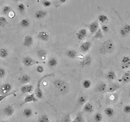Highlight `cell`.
Instances as JSON below:
<instances>
[{
	"instance_id": "6da1fadb",
	"label": "cell",
	"mask_w": 130,
	"mask_h": 122,
	"mask_svg": "<svg viewBox=\"0 0 130 122\" xmlns=\"http://www.w3.org/2000/svg\"><path fill=\"white\" fill-rule=\"evenodd\" d=\"M55 87L58 89V91L61 94V95H66L69 91V85L65 81L62 79H56L54 81Z\"/></svg>"
},
{
	"instance_id": "7a4b0ae2",
	"label": "cell",
	"mask_w": 130,
	"mask_h": 122,
	"mask_svg": "<svg viewBox=\"0 0 130 122\" xmlns=\"http://www.w3.org/2000/svg\"><path fill=\"white\" fill-rule=\"evenodd\" d=\"M55 76V73H50V74H46L43 76L42 77H41L39 79V81H38V83H37V86H36V89H35V92H34V95L36 96V98L38 99H42L44 95H43V92L42 90L41 89V85H42V81L46 78L47 77H53Z\"/></svg>"
},
{
	"instance_id": "3957f363",
	"label": "cell",
	"mask_w": 130,
	"mask_h": 122,
	"mask_svg": "<svg viewBox=\"0 0 130 122\" xmlns=\"http://www.w3.org/2000/svg\"><path fill=\"white\" fill-rule=\"evenodd\" d=\"M114 50V44L111 41H107L105 42L103 46L100 47V52L103 54H107V53H111Z\"/></svg>"
},
{
	"instance_id": "277c9868",
	"label": "cell",
	"mask_w": 130,
	"mask_h": 122,
	"mask_svg": "<svg viewBox=\"0 0 130 122\" xmlns=\"http://www.w3.org/2000/svg\"><path fill=\"white\" fill-rule=\"evenodd\" d=\"M22 64L25 67H31V66H34L35 64H38L39 62L38 60H35L34 59H32V57L27 55V56H24L23 58Z\"/></svg>"
},
{
	"instance_id": "5b68a950",
	"label": "cell",
	"mask_w": 130,
	"mask_h": 122,
	"mask_svg": "<svg viewBox=\"0 0 130 122\" xmlns=\"http://www.w3.org/2000/svg\"><path fill=\"white\" fill-rule=\"evenodd\" d=\"M88 28H89V33H90L91 34H94L95 33L97 32V30L99 28V23L98 20H93V22H91L90 24L88 25Z\"/></svg>"
},
{
	"instance_id": "8992f818",
	"label": "cell",
	"mask_w": 130,
	"mask_h": 122,
	"mask_svg": "<svg viewBox=\"0 0 130 122\" xmlns=\"http://www.w3.org/2000/svg\"><path fill=\"white\" fill-rule=\"evenodd\" d=\"M38 101V99L36 98L34 93H31L28 95L25 96V98L24 99V100L22 101L21 106H23L24 104L28 103H35V102Z\"/></svg>"
},
{
	"instance_id": "52a82bcc",
	"label": "cell",
	"mask_w": 130,
	"mask_h": 122,
	"mask_svg": "<svg viewBox=\"0 0 130 122\" xmlns=\"http://www.w3.org/2000/svg\"><path fill=\"white\" fill-rule=\"evenodd\" d=\"M92 47V42L90 41H86L80 44V51L83 53H86L89 51V49Z\"/></svg>"
},
{
	"instance_id": "ba28073f",
	"label": "cell",
	"mask_w": 130,
	"mask_h": 122,
	"mask_svg": "<svg viewBox=\"0 0 130 122\" xmlns=\"http://www.w3.org/2000/svg\"><path fill=\"white\" fill-rule=\"evenodd\" d=\"M92 63V58L90 55H86L85 56L84 58L81 59V61L80 62V66L81 68H85V67H88L89 65L91 64Z\"/></svg>"
},
{
	"instance_id": "9c48e42d",
	"label": "cell",
	"mask_w": 130,
	"mask_h": 122,
	"mask_svg": "<svg viewBox=\"0 0 130 122\" xmlns=\"http://www.w3.org/2000/svg\"><path fill=\"white\" fill-rule=\"evenodd\" d=\"M34 44V38L31 35H25L24 38V41H23V45L24 47H30L32 46Z\"/></svg>"
},
{
	"instance_id": "30bf717a",
	"label": "cell",
	"mask_w": 130,
	"mask_h": 122,
	"mask_svg": "<svg viewBox=\"0 0 130 122\" xmlns=\"http://www.w3.org/2000/svg\"><path fill=\"white\" fill-rule=\"evenodd\" d=\"M3 113L5 114L7 116H9V117L12 116H13V114L15 113L14 107L12 105H10V104L6 105L5 108H4V109H3Z\"/></svg>"
},
{
	"instance_id": "8fae6325",
	"label": "cell",
	"mask_w": 130,
	"mask_h": 122,
	"mask_svg": "<svg viewBox=\"0 0 130 122\" xmlns=\"http://www.w3.org/2000/svg\"><path fill=\"white\" fill-rule=\"evenodd\" d=\"M11 90H12V85L8 82L4 83L1 86V88H0V92L3 95H6V94L10 93L11 92Z\"/></svg>"
},
{
	"instance_id": "7c38bea8",
	"label": "cell",
	"mask_w": 130,
	"mask_h": 122,
	"mask_svg": "<svg viewBox=\"0 0 130 122\" xmlns=\"http://www.w3.org/2000/svg\"><path fill=\"white\" fill-rule=\"evenodd\" d=\"M20 91L22 94H30L34 91V85L30 84L22 85V86L20 87Z\"/></svg>"
},
{
	"instance_id": "4fadbf2b",
	"label": "cell",
	"mask_w": 130,
	"mask_h": 122,
	"mask_svg": "<svg viewBox=\"0 0 130 122\" xmlns=\"http://www.w3.org/2000/svg\"><path fill=\"white\" fill-rule=\"evenodd\" d=\"M38 38L41 41H43V42H47L50 40V34H48V32L45 30L40 31L38 34Z\"/></svg>"
},
{
	"instance_id": "5bb4252c",
	"label": "cell",
	"mask_w": 130,
	"mask_h": 122,
	"mask_svg": "<svg viewBox=\"0 0 130 122\" xmlns=\"http://www.w3.org/2000/svg\"><path fill=\"white\" fill-rule=\"evenodd\" d=\"M76 37L79 41H83L87 37V29L85 28H80L78 32L76 33Z\"/></svg>"
},
{
	"instance_id": "9a60e30c",
	"label": "cell",
	"mask_w": 130,
	"mask_h": 122,
	"mask_svg": "<svg viewBox=\"0 0 130 122\" xmlns=\"http://www.w3.org/2000/svg\"><path fill=\"white\" fill-rule=\"evenodd\" d=\"M83 112L86 113H92L93 112V105L90 102H86L83 105Z\"/></svg>"
},
{
	"instance_id": "2e32d148",
	"label": "cell",
	"mask_w": 130,
	"mask_h": 122,
	"mask_svg": "<svg viewBox=\"0 0 130 122\" xmlns=\"http://www.w3.org/2000/svg\"><path fill=\"white\" fill-rule=\"evenodd\" d=\"M19 81L21 83L22 85H26V84H28L31 81V77L29 75L26 74V73H24L23 74L21 77L19 78Z\"/></svg>"
},
{
	"instance_id": "e0dca14e",
	"label": "cell",
	"mask_w": 130,
	"mask_h": 122,
	"mask_svg": "<svg viewBox=\"0 0 130 122\" xmlns=\"http://www.w3.org/2000/svg\"><path fill=\"white\" fill-rule=\"evenodd\" d=\"M120 82H123V83H128L130 82V71L125 72L123 75H122L121 78L119 79Z\"/></svg>"
},
{
	"instance_id": "ac0fdd59",
	"label": "cell",
	"mask_w": 130,
	"mask_h": 122,
	"mask_svg": "<svg viewBox=\"0 0 130 122\" xmlns=\"http://www.w3.org/2000/svg\"><path fill=\"white\" fill-rule=\"evenodd\" d=\"M65 54H66V56L68 57V59H71L76 58L77 55H78L76 51H75L74 49H68Z\"/></svg>"
},
{
	"instance_id": "d6986e66",
	"label": "cell",
	"mask_w": 130,
	"mask_h": 122,
	"mask_svg": "<svg viewBox=\"0 0 130 122\" xmlns=\"http://www.w3.org/2000/svg\"><path fill=\"white\" fill-rule=\"evenodd\" d=\"M48 15V12L46 11H45V10H38V11H37L35 12V18L36 19H43L45 18L46 16Z\"/></svg>"
},
{
	"instance_id": "ffe728a7",
	"label": "cell",
	"mask_w": 130,
	"mask_h": 122,
	"mask_svg": "<svg viewBox=\"0 0 130 122\" xmlns=\"http://www.w3.org/2000/svg\"><path fill=\"white\" fill-rule=\"evenodd\" d=\"M37 55H38V57L40 59H42V61H44L45 59H46L47 51L45 50V49H40V50H38V52H37Z\"/></svg>"
},
{
	"instance_id": "44dd1931",
	"label": "cell",
	"mask_w": 130,
	"mask_h": 122,
	"mask_svg": "<svg viewBox=\"0 0 130 122\" xmlns=\"http://www.w3.org/2000/svg\"><path fill=\"white\" fill-rule=\"evenodd\" d=\"M107 85L104 83V82H100L99 85L96 86V91L98 92H101V93H103V92H107Z\"/></svg>"
},
{
	"instance_id": "7402d4cb",
	"label": "cell",
	"mask_w": 130,
	"mask_h": 122,
	"mask_svg": "<svg viewBox=\"0 0 130 122\" xmlns=\"http://www.w3.org/2000/svg\"><path fill=\"white\" fill-rule=\"evenodd\" d=\"M47 65L51 68L56 67L57 65H58V59H57L55 57H51V58L49 59L47 62Z\"/></svg>"
},
{
	"instance_id": "603a6c76",
	"label": "cell",
	"mask_w": 130,
	"mask_h": 122,
	"mask_svg": "<svg viewBox=\"0 0 130 122\" xmlns=\"http://www.w3.org/2000/svg\"><path fill=\"white\" fill-rule=\"evenodd\" d=\"M119 88H120V86H119V85H118V84L111 83V85H109V86H107V93H114V92H116Z\"/></svg>"
},
{
	"instance_id": "cb8c5ba5",
	"label": "cell",
	"mask_w": 130,
	"mask_h": 122,
	"mask_svg": "<svg viewBox=\"0 0 130 122\" xmlns=\"http://www.w3.org/2000/svg\"><path fill=\"white\" fill-rule=\"evenodd\" d=\"M32 114H34V112H32V110L31 108H24V110H23V115L24 117H26V118H30L32 116Z\"/></svg>"
},
{
	"instance_id": "d4e9b609",
	"label": "cell",
	"mask_w": 130,
	"mask_h": 122,
	"mask_svg": "<svg viewBox=\"0 0 130 122\" xmlns=\"http://www.w3.org/2000/svg\"><path fill=\"white\" fill-rule=\"evenodd\" d=\"M98 21H99V23H101L102 24H106L108 22L107 16H106L104 14L99 15V16H98Z\"/></svg>"
},
{
	"instance_id": "484cf974",
	"label": "cell",
	"mask_w": 130,
	"mask_h": 122,
	"mask_svg": "<svg viewBox=\"0 0 130 122\" xmlns=\"http://www.w3.org/2000/svg\"><path fill=\"white\" fill-rule=\"evenodd\" d=\"M106 77H107V79L109 81H114L116 79V74L114 71L110 70L107 72V75H106Z\"/></svg>"
},
{
	"instance_id": "4316f807",
	"label": "cell",
	"mask_w": 130,
	"mask_h": 122,
	"mask_svg": "<svg viewBox=\"0 0 130 122\" xmlns=\"http://www.w3.org/2000/svg\"><path fill=\"white\" fill-rule=\"evenodd\" d=\"M30 20L27 19V18H24V19H22L20 21V25L21 26L22 28H28L30 26Z\"/></svg>"
},
{
	"instance_id": "83f0119b",
	"label": "cell",
	"mask_w": 130,
	"mask_h": 122,
	"mask_svg": "<svg viewBox=\"0 0 130 122\" xmlns=\"http://www.w3.org/2000/svg\"><path fill=\"white\" fill-rule=\"evenodd\" d=\"M104 113L107 116L112 117L114 116V114H115V110H114L112 108H107L104 110Z\"/></svg>"
},
{
	"instance_id": "f1b7e54d",
	"label": "cell",
	"mask_w": 130,
	"mask_h": 122,
	"mask_svg": "<svg viewBox=\"0 0 130 122\" xmlns=\"http://www.w3.org/2000/svg\"><path fill=\"white\" fill-rule=\"evenodd\" d=\"M8 55H9V53H8V51L7 48H4V47L0 48V58L6 59L8 56Z\"/></svg>"
},
{
	"instance_id": "f546056e",
	"label": "cell",
	"mask_w": 130,
	"mask_h": 122,
	"mask_svg": "<svg viewBox=\"0 0 130 122\" xmlns=\"http://www.w3.org/2000/svg\"><path fill=\"white\" fill-rule=\"evenodd\" d=\"M92 85V81L89 79H85L82 81V87L85 89H88L91 87Z\"/></svg>"
},
{
	"instance_id": "4dcf8cb0",
	"label": "cell",
	"mask_w": 130,
	"mask_h": 122,
	"mask_svg": "<svg viewBox=\"0 0 130 122\" xmlns=\"http://www.w3.org/2000/svg\"><path fill=\"white\" fill-rule=\"evenodd\" d=\"M87 102V97L82 95H80L79 98H78V99H77V103H78V104L80 106H83L85 103Z\"/></svg>"
},
{
	"instance_id": "1f68e13d",
	"label": "cell",
	"mask_w": 130,
	"mask_h": 122,
	"mask_svg": "<svg viewBox=\"0 0 130 122\" xmlns=\"http://www.w3.org/2000/svg\"><path fill=\"white\" fill-rule=\"evenodd\" d=\"M11 11H12L11 7L9 6V5H6V6L3 7L1 12H2L3 15H8V14H9V12Z\"/></svg>"
},
{
	"instance_id": "d6a6232c",
	"label": "cell",
	"mask_w": 130,
	"mask_h": 122,
	"mask_svg": "<svg viewBox=\"0 0 130 122\" xmlns=\"http://www.w3.org/2000/svg\"><path fill=\"white\" fill-rule=\"evenodd\" d=\"M74 120L76 122H85V119H84V116H83V114L82 112H77L76 113V117H75V119Z\"/></svg>"
},
{
	"instance_id": "836d02e7",
	"label": "cell",
	"mask_w": 130,
	"mask_h": 122,
	"mask_svg": "<svg viewBox=\"0 0 130 122\" xmlns=\"http://www.w3.org/2000/svg\"><path fill=\"white\" fill-rule=\"evenodd\" d=\"M93 38L96 39H103V33L101 30V28H99L95 34H93Z\"/></svg>"
},
{
	"instance_id": "e575fe53",
	"label": "cell",
	"mask_w": 130,
	"mask_h": 122,
	"mask_svg": "<svg viewBox=\"0 0 130 122\" xmlns=\"http://www.w3.org/2000/svg\"><path fill=\"white\" fill-rule=\"evenodd\" d=\"M38 122H50V119L46 114H42L39 116Z\"/></svg>"
},
{
	"instance_id": "d590c367",
	"label": "cell",
	"mask_w": 130,
	"mask_h": 122,
	"mask_svg": "<svg viewBox=\"0 0 130 122\" xmlns=\"http://www.w3.org/2000/svg\"><path fill=\"white\" fill-rule=\"evenodd\" d=\"M17 10L20 14H24V12H25V5L23 3H20L17 6Z\"/></svg>"
},
{
	"instance_id": "8d00e7d4",
	"label": "cell",
	"mask_w": 130,
	"mask_h": 122,
	"mask_svg": "<svg viewBox=\"0 0 130 122\" xmlns=\"http://www.w3.org/2000/svg\"><path fill=\"white\" fill-rule=\"evenodd\" d=\"M7 24H8V21L5 16H0V27H2V28L5 27Z\"/></svg>"
},
{
	"instance_id": "74e56055",
	"label": "cell",
	"mask_w": 130,
	"mask_h": 122,
	"mask_svg": "<svg viewBox=\"0 0 130 122\" xmlns=\"http://www.w3.org/2000/svg\"><path fill=\"white\" fill-rule=\"evenodd\" d=\"M93 119H94L95 122H101L103 120V115L99 112L95 113V115L93 116Z\"/></svg>"
},
{
	"instance_id": "f35d334b",
	"label": "cell",
	"mask_w": 130,
	"mask_h": 122,
	"mask_svg": "<svg viewBox=\"0 0 130 122\" xmlns=\"http://www.w3.org/2000/svg\"><path fill=\"white\" fill-rule=\"evenodd\" d=\"M15 91H11V92L8 93V94H6V95H0V103H1L2 101H3V100L5 99L6 98H7L8 96H10V95H15Z\"/></svg>"
},
{
	"instance_id": "ab89813d",
	"label": "cell",
	"mask_w": 130,
	"mask_h": 122,
	"mask_svg": "<svg viewBox=\"0 0 130 122\" xmlns=\"http://www.w3.org/2000/svg\"><path fill=\"white\" fill-rule=\"evenodd\" d=\"M61 122H72L70 114H66V115L64 116V117L63 118V120Z\"/></svg>"
},
{
	"instance_id": "60d3db41",
	"label": "cell",
	"mask_w": 130,
	"mask_h": 122,
	"mask_svg": "<svg viewBox=\"0 0 130 122\" xmlns=\"http://www.w3.org/2000/svg\"><path fill=\"white\" fill-rule=\"evenodd\" d=\"M42 5L45 7H50L52 5V3L50 0H43L42 1Z\"/></svg>"
},
{
	"instance_id": "b9f144b4",
	"label": "cell",
	"mask_w": 130,
	"mask_h": 122,
	"mask_svg": "<svg viewBox=\"0 0 130 122\" xmlns=\"http://www.w3.org/2000/svg\"><path fill=\"white\" fill-rule=\"evenodd\" d=\"M128 63H130V57L129 56H124L123 58H122L121 64H128Z\"/></svg>"
},
{
	"instance_id": "7bdbcfd3",
	"label": "cell",
	"mask_w": 130,
	"mask_h": 122,
	"mask_svg": "<svg viewBox=\"0 0 130 122\" xmlns=\"http://www.w3.org/2000/svg\"><path fill=\"white\" fill-rule=\"evenodd\" d=\"M101 30L103 31V33H108L110 28H109V26H107V24H102L101 26Z\"/></svg>"
},
{
	"instance_id": "ee69618b",
	"label": "cell",
	"mask_w": 130,
	"mask_h": 122,
	"mask_svg": "<svg viewBox=\"0 0 130 122\" xmlns=\"http://www.w3.org/2000/svg\"><path fill=\"white\" fill-rule=\"evenodd\" d=\"M6 76V69L4 68L0 67V78H3Z\"/></svg>"
},
{
	"instance_id": "f6af8a7d",
	"label": "cell",
	"mask_w": 130,
	"mask_h": 122,
	"mask_svg": "<svg viewBox=\"0 0 130 122\" xmlns=\"http://www.w3.org/2000/svg\"><path fill=\"white\" fill-rule=\"evenodd\" d=\"M122 28H123V29L125 31V33L128 35L130 34V25H129V24H125L124 27H122Z\"/></svg>"
},
{
	"instance_id": "bcb514c9",
	"label": "cell",
	"mask_w": 130,
	"mask_h": 122,
	"mask_svg": "<svg viewBox=\"0 0 130 122\" xmlns=\"http://www.w3.org/2000/svg\"><path fill=\"white\" fill-rule=\"evenodd\" d=\"M36 71L38 72V73H42L44 72V68H43V66L38 64V66H37V68H36Z\"/></svg>"
},
{
	"instance_id": "7dc6e473",
	"label": "cell",
	"mask_w": 130,
	"mask_h": 122,
	"mask_svg": "<svg viewBox=\"0 0 130 122\" xmlns=\"http://www.w3.org/2000/svg\"><path fill=\"white\" fill-rule=\"evenodd\" d=\"M124 112L126 113V114H130V105H125L124 108Z\"/></svg>"
},
{
	"instance_id": "c3c4849f",
	"label": "cell",
	"mask_w": 130,
	"mask_h": 122,
	"mask_svg": "<svg viewBox=\"0 0 130 122\" xmlns=\"http://www.w3.org/2000/svg\"><path fill=\"white\" fill-rule=\"evenodd\" d=\"M130 67V63H128V64H124L121 65V69H123V70H126V69H128Z\"/></svg>"
},
{
	"instance_id": "681fc988",
	"label": "cell",
	"mask_w": 130,
	"mask_h": 122,
	"mask_svg": "<svg viewBox=\"0 0 130 122\" xmlns=\"http://www.w3.org/2000/svg\"><path fill=\"white\" fill-rule=\"evenodd\" d=\"M120 35H121V37H123V38H124V37H126V36H128V34H126L125 33V31L123 29V28H120Z\"/></svg>"
},
{
	"instance_id": "f907efd6",
	"label": "cell",
	"mask_w": 130,
	"mask_h": 122,
	"mask_svg": "<svg viewBox=\"0 0 130 122\" xmlns=\"http://www.w3.org/2000/svg\"><path fill=\"white\" fill-rule=\"evenodd\" d=\"M8 16H9V18L12 19V18H14L15 16V12L14 11H11L9 12V14H8Z\"/></svg>"
},
{
	"instance_id": "816d5d0a",
	"label": "cell",
	"mask_w": 130,
	"mask_h": 122,
	"mask_svg": "<svg viewBox=\"0 0 130 122\" xmlns=\"http://www.w3.org/2000/svg\"><path fill=\"white\" fill-rule=\"evenodd\" d=\"M68 0H59V3H62V4H63V3H65L66 2H68Z\"/></svg>"
},
{
	"instance_id": "f5cc1de1",
	"label": "cell",
	"mask_w": 130,
	"mask_h": 122,
	"mask_svg": "<svg viewBox=\"0 0 130 122\" xmlns=\"http://www.w3.org/2000/svg\"><path fill=\"white\" fill-rule=\"evenodd\" d=\"M0 122H9L8 120H2V121H0Z\"/></svg>"
},
{
	"instance_id": "db71d44e",
	"label": "cell",
	"mask_w": 130,
	"mask_h": 122,
	"mask_svg": "<svg viewBox=\"0 0 130 122\" xmlns=\"http://www.w3.org/2000/svg\"><path fill=\"white\" fill-rule=\"evenodd\" d=\"M13 2H18V1H20V0H12Z\"/></svg>"
},
{
	"instance_id": "11a10c76",
	"label": "cell",
	"mask_w": 130,
	"mask_h": 122,
	"mask_svg": "<svg viewBox=\"0 0 130 122\" xmlns=\"http://www.w3.org/2000/svg\"><path fill=\"white\" fill-rule=\"evenodd\" d=\"M128 96L130 97V91H129V93H128Z\"/></svg>"
}]
</instances>
